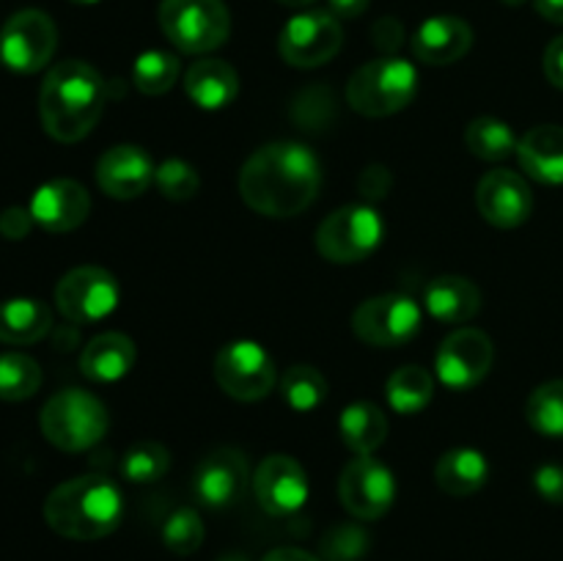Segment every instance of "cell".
<instances>
[{"label": "cell", "instance_id": "14", "mask_svg": "<svg viewBox=\"0 0 563 561\" xmlns=\"http://www.w3.org/2000/svg\"><path fill=\"white\" fill-rule=\"evenodd\" d=\"M493 361V339L478 328H460L443 339L438 355H434V369L445 388L471 391L487 380Z\"/></svg>", "mask_w": 563, "mask_h": 561}, {"label": "cell", "instance_id": "49", "mask_svg": "<svg viewBox=\"0 0 563 561\" xmlns=\"http://www.w3.org/2000/svg\"><path fill=\"white\" fill-rule=\"evenodd\" d=\"M500 3H506V6H515V9H517V6H522V3H526V0H500Z\"/></svg>", "mask_w": 563, "mask_h": 561}, {"label": "cell", "instance_id": "35", "mask_svg": "<svg viewBox=\"0 0 563 561\" xmlns=\"http://www.w3.org/2000/svg\"><path fill=\"white\" fill-rule=\"evenodd\" d=\"M203 537H207V531H203L201 515L196 509H190V506H179L163 522V542L176 556L196 553L203 544Z\"/></svg>", "mask_w": 563, "mask_h": 561}, {"label": "cell", "instance_id": "39", "mask_svg": "<svg viewBox=\"0 0 563 561\" xmlns=\"http://www.w3.org/2000/svg\"><path fill=\"white\" fill-rule=\"evenodd\" d=\"M372 38L374 44H377V50L394 55L396 50L401 47V42H405V28H401V22L394 20V16H383V20L374 22Z\"/></svg>", "mask_w": 563, "mask_h": 561}, {"label": "cell", "instance_id": "36", "mask_svg": "<svg viewBox=\"0 0 563 561\" xmlns=\"http://www.w3.org/2000/svg\"><path fill=\"white\" fill-rule=\"evenodd\" d=\"M154 185H157V190L168 201H190L201 190V176H198V170L187 160L168 157L157 165Z\"/></svg>", "mask_w": 563, "mask_h": 561}, {"label": "cell", "instance_id": "7", "mask_svg": "<svg viewBox=\"0 0 563 561\" xmlns=\"http://www.w3.org/2000/svg\"><path fill=\"white\" fill-rule=\"evenodd\" d=\"M385 223L368 204H346L319 223L317 251L333 264H355L383 245Z\"/></svg>", "mask_w": 563, "mask_h": 561}, {"label": "cell", "instance_id": "30", "mask_svg": "<svg viewBox=\"0 0 563 561\" xmlns=\"http://www.w3.org/2000/svg\"><path fill=\"white\" fill-rule=\"evenodd\" d=\"M328 391V377L311 363H297V366L286 369L284 380H280V396L295 413H313L317 407H322Z\"/></svg>", "mask_w": 563, "mask_h": 561}, {"label": "cell", "instance_id": "9", "mask_svg": "<svg viewBox=\"0 0 563 561\" xmlns=\"http://www.w3.org/2000/svg\"><path fill=\"white\" fill-rule=\"evenodd\" d=\"M214 380L236 402H258L278 383V369L258 341H229L214 355Z\"/></svg>", "mask_w": 563, "mask_h": 561}, {"label": "cell", "instance_id": "40", "mask_svg": "<svg viewBox=\"0 0 563 561\" xmlns=\"http://www.w3.org/2000/svg\"><path fill=\"white\" fill-rule=\"evenodd\" d=\"M31 226H33L31 209L9 207L3 209V215H0V234H3L5 240H22V237H27Z\"/></svg>", "mask_w": 563, "mask_h": 561}, {"label": "cell", "instance_id": "21", "mask_svg": "<svg viewBox=\"0 0 563 561\" xmlns=\"http://www.w3.org/2000/svg\"><path fill=\"white\" fill-rule=\"evenodd\" d=\"M517 160L539 185H563V127L539 124L517 143Z\"/></svg>", "mask_w": 563, "mask_h": 561}, {"label": "cell", "instance_id": "23", "mask_svg": "<svg viewBox=\"0 0 563 561\" xmlns=\"http://www.w3.org/2000/svg\"><path fill=\"white\" fill-rule=\"evenodd\" d=\"M429 317L445 324H465L482 311V289L465 275H440L423 292Z\"/></svg>", "mask_w": 563, "mask_h": 561}, {"label": "cell", "instance_id": "13", "mask_svg": "<svg viewBox=\"0 0 563 561\" xmlns=\"http://www.w3.org/2000/svg\"><path fill=\"white\" fill-rule=\"evenodd\" d=\"M339 498L357 520H379L396 501V476L374 454L346 462L339 479Z\"/></svg>", "mask_w": 563, "mask_h": 561}, {"label": "cell", "instance_id": "45", "mask_svg": "<svg viewBox=\"0 0 563 561\" xmlns=\"http://www.w3.org/2000/svg\"><path fill=\"white\" fill-rule=\"evenodd\" d=\"M533 3H537V11L544 20L563 25V0H533Z\"/></svg>", "mask_w": 563, "mask_h": 561}, {"label": "cell", "instance_id": "19", "mask_svg": "<svg viewBox=\"0 0 563 561\" xmlns=\"http://www.w3.org/2000/svg\"><path fill=\"white\" fill-rule=\"evenodd\" d=\"M27 209L33 215V223L42 226L44 231L66 234V231H75L77 226L86 223L88 212H91V196H88V190L80 182L53 179L44 182L33 193Z\"/></svg>", "mask_w": 563, "mask_h": 561}, {"label": "cell", "instance_id": "17", "mask_svg": "<svg viewBox=\"0 0 563 561\" xmlns=\"http://www.w3.org/2000/svg\"><path fill=\"white\" fill-rule=\"evenodd\" d=\"M476 207L495 229H517L531 218V185L517 170H489L476 187Z\"/></svg>", "mask_w": 563, "mask_h": 561}, {"label": "cell", "instance_id": "26", "mask_svg": "<svg viewBox=\"0 0 563 561\" xmlns=\"http://www.w3.org/2000/svg\"><path fill=\"white\" fill-rule=\"evenodd\" d=\"M49 328L53 314L47 302L36 297H11L0 302V344H36L49 333Z\"/></svg>", "mask_w": 563, "mask_h": 561}, {"label": "cell", "instance_id": "25", "mask_svg": "<svg viewBox=\"0 0 563 561\" xmlns=\"http://www.w3.org/2000/svg\"><path fill=\"white\" fill-rule=\"evenodd\" d=\"M489 479V462L487 457L471 446H460V449H449L434 465V482L445 495L454 498H467L476 495L478 490L487 484Z\"/></svg>", "mask_w": 563, "mask_h": 561}, {"label": "cell", "instance_id": "6", "mask_svg": "<svg viewBox=\"0 0 563 561\" xmlns=\"http://www.w3.org/2000/svg\"><path fill=\"white\" fill-rule=\"evenodd\" d=\"M157 16L165 38L187 55H207L229 42L231 16L223 0H163Z\"/></svg>", "mask_w": 563, "mask_h": 561}, {"label": "cell", "instance_id": "47", "mask_svg": "<svg viewBox=\"0 0 563 561\" xmlns=\"http://www.w3.org/2000/svg\"><path fill=\"white\" fill-rule=\"evenodd\" d=\"M218 561H247V556H242V553H229V556H223V559H218Z\"/></svg>", "mask_w": 563, "mask_h": 561}, {"label": "cell", "instance_id": "28", "mask_svg": "<svg viewBox=\"0 0 563 561\" xmlns=\"http://www.w3.org/2000/svg\"><path fill=\"white\" fill-rule=\"evenodd\" d=\"M385 396L394 413L416 416L427 410L434 396V377L423 366H401L385 383Z\"/></svg>", "mask_w": 563, "mask_h": 561}, {"label": "cell", "instance_id": "2", "mask_svg": "<svg viewBox=\"0 0 563 561\" xmlns=\"http://www.w3.org/2000/svg\"><path fill=\"white\" fill-rule=\"evenodd\" d=\"M108 88L102 75L86 61H60L47 72L38 91V116L49 138L77 143L102 119Z\"/></svg>", "mask_w": 563, "mask_h": 561}, {"label": "cell", "instance_id": "4", "mask_svg": "<svg viewBox=\"0 0 563 561\" xmlns=\"http://www.w3.org/2000/svg\"><path fill=\"white\" fill-rule=\"evenodd\" d=\"M418 72L399 55H383L363 64L346 82V102L366 119H385L416 99Z\"/></svg>", "mask_w": 563, "mask_h": 561}, {"label": "cell", "instance_id": "29", "mask_svg": "<svg viewBox=\"0 0 563 561\" xmlns=\"http://www.w3.org/2000/svg\"><path fill=\"white\" fill-rule=\"evenodd\" d=\"M517 135L506 121L495 116H478L465 127V146L471 148L473 157H482L487 163H500V160L517 154Z\"/></svg>", "mask_w": 563, "mask_h": 561}, {"label": "cell", "instance_id": "42", "mask_svg": "<svg viewBox=\"0 0 563 561\" xmlns=\"http://www.w3.org/2000/svg\"><path fill=\"white\" fill-rule=\"evenodd\" d=\"M390 187V174L383 168V165H368L361 176V193L368 198L385 196Z\"/></svg>", "mask_w": 563, "mask_h": 561}, {"label": "cell", "instance_id": "18", "mask_svg": "<svg viewBox=\"0 0 563 561\" xmlns=\"http://www.w3.org/2000/svg\"><path fill=\"white\" fill-rule=\"evenodd\" d=\"M157 165L148 157L146 148L135 143H119L108 148L97 163V185L104 196L115 201H130L143 196L152 187Z\"/></svg>", "mask_w": 563, "mask_h": 561}, {"label": "cell", "instance_id": "10", "mask_svg": "<svg viewBox=\"0 0 563 561\" xmlns=\"http://www.w3.org/2000/svg\"><path fill=\"white\" fill-rule=\"evenodd\" d=\"M119 300L121 289L115 275L93 264L69 270L55 286V306L75 324L102 322L119 308Z\"/></svg>", "mask_w": 563, "mask_h": 561}, {"label": "cell", "instance_id": "1", "mask_svg": "<svg viewBox=\"0 0 563 561\" xmlns=\"http://www.w3.org/2000/svg\"><path fill=\"white\" fill-rule=\"evenodd\" d=\"M322 187L317 154L295 141H273L256 148L240 170V196L264 218H295L306 212Z\"/></svg>", "mask_w": 563, "mask_h": 561}, {"label": "cell", "instance_id": "11", "mask_svg": "<svg viewBox=\"0 0 563 561\" xmlns=\"http://www.w3.org/2000/svg\"><path fill=\"white\" fill-rule=\"evenodd\" d=\"M344 44L341 22L330 11H302L278 36V53L295 69H317L333 61Z\"/></svg>", "mask_w": 563, "mask_h": 561}, {"label": "cell", "instance_id": "27", "mask_svg": "<svg viewBox=\"0 0 563 561\" xmlns=\"http://www.w3.org/2000/svg\"><path fill=\"white\" fill-rule=\"evenodd\" d=\"M341 440L357 457L374 454L388 438V416L374 402H352L339 418Z\"/></svg>", "mask_w": 563, "mask_h": 561}, {"label": "cell", "instance_id": "33", "mask_svg": "<svg viewBox=\"0 0 563 561\" xmlns=\"http://www.w3.org/2000/svg\"><path fill=\"white\" fill-rule=\"evenodd\" d=\"M526 418L544 438H563V380H550L531 391Z\"/></svg>", "mask_w": 563, "mask_h": 561}, {"label": "cell", "instance_id": "34", "mask_svg": "<svg viewBox=\"0 0 563 561\" xmlns=\"http://www.w3.org/2000/svg\"><path fill=\"white\" fill-rule=\"evenodd\" d=\"M170 451L157 440H141L121 457V476L132 484H154L168 473Z\"/></svg>", "mask_w": 563, "mask_h": 561}, {"label": "cell", "instance_id": "37", "mask_svg": "<svg viewBox=\"0 0 563 561\" xmlns=\"http://www.w3.org/2000/svg\"><path fill=\"white\" fill-rule=\"evenodd\" d=\"M372 539L361 526L352 522H341V526L330 528L322 539V556L328 561H357L368 550Z\"/></svg>", "mask_w": 563, "mask_h": 561}, {"label": "cell", "instance_id": "8", "mask_svg": "<svg viewBox=\"0 0 563 561\" xmlns=\"http://www.w3.org/2000/svg\"><path fill=\"white\" fill-rule=\"evenodd\" d=\"M423 314L412 297L388 292L363 300L352 314V330L368 346H405L421 333Z\"/></svg>", "mask_w": 563, "mask_h": 561}, {"label": "cell", "instance_id": "41", "mask_svg": "<svg viewBox=\"0 0 563 561\" xmlns=\"http://www.w3.org/2000/svg\"><path fill=\"white\" fill-rule=\"evenodd\" d=\"M544 75L563 91V36H555L544 50Z\"/></svg>", "mask_w": 563, "mask_h": 561}, {"label": "cell", "instance_id": "38", "mask_svg": "<svg viewBox=\"0 0 563 561\" xmlns=\"http://www.w3.org/2000/svg\"><path fill=\"white\" fill-rule=\"evenodd\" d=\"M533 487L539 498L548 504H563V468L561 465H539L533 473Z\"/></svg>", "mask_w": 563, "mask_h": 561}, {"label": "cell", "instance_id": "12", "mask_svg": "<svg viewBox=\"0 0 563 561\" xmlns=\"http://www.w3.org/2000/svg\"><path fill=\"white\" fill-rule=\"evenodd\" d=\"M58 47L55 22L38 9H22L0 31V61L16 75L44 69Z\"/></svg>", "mask_w": 563, "mask_h": 561}, {"label": "cell", "instance_id": "32", "mask_svg": "<svg viewBox=\"0 0 563 561\" xmlns=\"http://www.w3.org/2000/svg\"><path fill=\"white\" fill-rule=\"evenodd\" d=\"M42 388V366L25 352L0 355V399L25 402Z\"/></svg>", "mask_w": 563, "mask_h": 561}, {"label": "cell", "instance_id": "5", "mask_svg": "<svg viewBox=\"0 0 563 561\" xmlns=\"http://www.w3.org/2000/svg\"><path fill=\"white\" fill-rule=\"evenodd\" d=\"M42 435L60 451H88L108 435V407L93 394L80 388H64L47 399L38 416Z\"/></svg>", "mask_w": 563, "mask_h": 561}, {"label": "cell", "instance_id": "15", "mask_svg": "<svg viewBox=\"0 0 563 561\" xmlns=\"http://www.w3.org/2000/svg\"><path fill=\"white\" fill-rule=\"evenodd\" d=\"M253 493L267 515L289 517L306 506L311 484L306 468L295 457L269 454L253 473Z\"/></svg>", "mask_w": 563, "mask_h": 561}, {"label": "cell", "instance_id": "24", "mask_svg": "<svg viewBox=\"0 0 563 561\" xmlns=\"http://www.w3.org/2000/svg\"><path fill=\"white\" fill-rule=\"evenodd\" d=\"M135 366V341L124 333H99L82 346L80 372L91 383H119Z\"/></svg>", "mask_w": 563, "mask_h": 561}, {"label": "cell", "instance_id": "22", "mask_svg": "<svg viewBox=\"0 0 563 561\" xmlns=\"http://www.w3.org/2000/svg\"><path fill=\"white\" fill-rule=\"evenodd\" d=\"M185 91L201 110H223L240 94V75L229 61L198 58L185 72Z\"/></svg>", "mask_w": 563, "mask_h": 561}, {"label": "cell", "instance_id": "31", "mask_svg": "<svg viewBox=\"0 0 563 561\" xmlns=\"http://www.w3.org/2000/svg\"><path fill=\"white\" fill-rule=\"evenodd\" d=\"M179 80V58L165 50H146L132 64V82L146 97H163Z\"/></svg>", "mask_w": 563, "mask_h": 561}, {"label": "cell", "instance_id": "48", "mask_svg": "<svg viewBox=\"0 0 563 561\" xmlns=\"http://www.w3.org/2000/svg\"><path fill=\"white\" fill-rule=\"evenodd\" d=\"M71 3H75V6H93V3H99V0H71Z\"/></svg>", "mask_w": 563, "mask_h": 561}, {"label": "cell", "instance_id": "3", "mask_svg": "<svg viewBox=\"0 0 563 561\" xmlns=\"http://www.w3.org/2000/svg\"><path fill=\"white\" fill-rule=\"evenodd\" d=\"M124 495L108 476H75L58 484L44 501V520L55 534L77 542L104 539L121 526Z\"/></svg>", "mask_w": 563, "mask_h": 561}, {"label": "cell", "instance_id": "43", "mask_svg": "<svg viewBox=\"0 0 563 561\" xmlns=\"http://www.w3.org/2000/svg\"><path fill=\"white\" fill-rule=\"evenodd\" d=\"M368 9V0H328V11L335 20H355Z\"/></svg>", "mask_w": 563, "mask_h": 561}, {"label": "cell", "instance_id": "44", "mask_svg": "<svg viewBox=\"0 0 563 561\" xmlns=\"http://www.w3.org/2000/svg\"><path fill=\"white\" fill-rule=\"evenodd\" d=\"M262 561H322L302 548H275Z\"/></svg>", "mask_w": 563, "mask_h": 561}, {"label": "cell", "instance_id": "16", "mask_svg": "<svg viewBox=\"0 0 563 561\" xmlns=\"http://www.w3.org/2000/svg\"><path fill=\"white\" fill-rule=\"evenodd\" d=\"M247 487V460L240 449L220 446L201 457L192 473V493L207 509H229Z\"/></svg>", "mask_w": 563, "mask_h": 561}, {"label": "cell", "instance_id": "46", "mask_svg": "<svg viewBox=\"0 0 563 561\" xmlns=\"http://www.w3.org/2000/svg\"><path fill=\"white\" fill-rule=\"evenodd\" d=\"M275 3L289 6V9H308V6H313L317 0H275Z\"/></svg>", "mask_w": 563, "mask_h": 561}, {"label": "cell", "instance_id": "20", "mask_svg": "<svg viewBox=\"0 0 563 561\" xmlns=\"http://www.w3.org/2000/svg\"><path fill=\"white\" fill-rule=\"evenodd\" d=\"M473 47V28L462 16H429L412 36V53L429 66H449L465 58Z\"/></svg>", "mask_w": 563, "mask_h": 561}]
</instances>
